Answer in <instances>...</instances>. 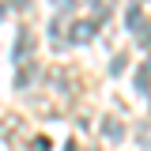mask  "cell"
Returning a JSON list of instances; mask_svg holds the SVG:
<instances>
[{
	"instance_id": "cell-1",
	"label": "cell",
	"mask_w": 151,
	"mask_h": 151,
	"mask_svg": "<svg viewBox=\"0 0 151 151\" xmlns=\"http://www.w3.org/2000/svg\"><path fill=\"white\" fill-rule=\"evenodd\" d=\"M102 19H72L64 23V45H87L94 34H98Z\"/></svg>"
},
{
	"instance_id": "cell-2",
	"label": "cell",
	"mask_w": 151,
	"mask_h": 151,
	"mask_svg": "<svg viewBox=\"0 0 151 151\" xmlns=\"http://www.w3.org/2000/svg\"><path fill=\"white\" fill-rule=\"evenodd\" d=\"M30 53H34V30H30V27H23L19 38H15V60H27Z\"/></svg>"
},
{
	"instance_id": "cell-3",
	"label": "cell",
	"mask_w": 151,
	"mask_h": 151,
	"mask_svg": "<svg viewBox=\"0 0 151 151\" xmlns=\"http://www.w3.org/2000/svg\"><path fill=\"white\" fill-rule=\"evenodd\" d=\"M102 136H106L110 144H117V140H125V125H121L117 117H102Z\"/></svg>"
},
{
	"instance_id": "cell-4",
	"label": "cell",
	"mask_w": 151,
	"mask_h": 151,
	"mask_svg": "<svg viewBox=\"0 0 151 151\" xmlns=\"http://www.w3.org/2000/svg\"><path fill=\"white\" fill-rule=\"evenodd\" d=\"M136 91H144V94H151V60L136 72Z\"/></svg>"
},
{
	"instance_id": "cell-5",
	"label": "cell",
	"mask_w": 151,
	"mask_h": 151,
	"mask_svg": "<svg viewBox=\"0 0 151 151\" xmlns=\"http://www.w3.org/2000/svg\"><path fill=\"white\" fill-rule=\"evenodd\" d=\"M34 76H38L34 64H23V68H19V76H15V87H30V83H34Z\"/></svg>"
},
{
	"instance_id": "cell-6",
	"label": "cell",
	"mask_w": 151,
	"mask_h": 151,
	"mask_svg": "<svg viewBox=\"0 0 151 151\" xmlns=\"http://www.w3.org/2000/svg\"><path fill=\"white\" fill-rule=\"evenodd\" d=\"M125 64H129V57H125V53H117V57L110 60V76H121V72H125Z\"/></svg>"
},
{
	"instance_id": "cell-7",
	"label": "cell",
	"mask_w": 151,
	"mask_h": 151,
	"mask_svg": "<svg viewBox=\"0 0 151 151\" xmlns=\"http://www.w3.org/2000/svg\"><path fill=\"white\" fill-rule=\"evenodd\" d=\"M30 151H53V140L49 136H38L34 144H30Z\"/></svg>"
},
{
	"instance_id": "cell-8",
	"label": "cell",
	"mask_w": 151,
	"mask_h": 151,
	"mask_svg": "<svg viewBox=\"0 0 151 151\" xmlns=\"http://www.w3.org/2000/svg\"><path fill=\"white\" fill-rule=\"evenodd\" d=\"M79 0H57V8H76Z\"/></svg>"
},
{
	"instance_id": "cell-9",
	"label": "cell",
	"mask_w": 151,
	"mask_h": 151,
	"mask_svg": "<svg viewBox=\"0 0 151 151\" xmlns=\"http://www.w3.org/2000/svg\"><path fill=\"white\" fill-rule=\"evenodd\" d=\"M12 4H27V0H12Z\"/></svg>"
},
{
	"instance_id": "cell-10",
	"label": "cell",
	"mask_w": 151,
	"mask_h": 151,
	"mask_svg": "<svg viewBox=\"0 0 151 151\" xmlns=\"http://www.w3.org/2000/svg\"><path fill=\"white\" fill-rule=\"evenodd\" d=\"M0 19H4V8H0Z\"/></svg>"
}]
</instances>
